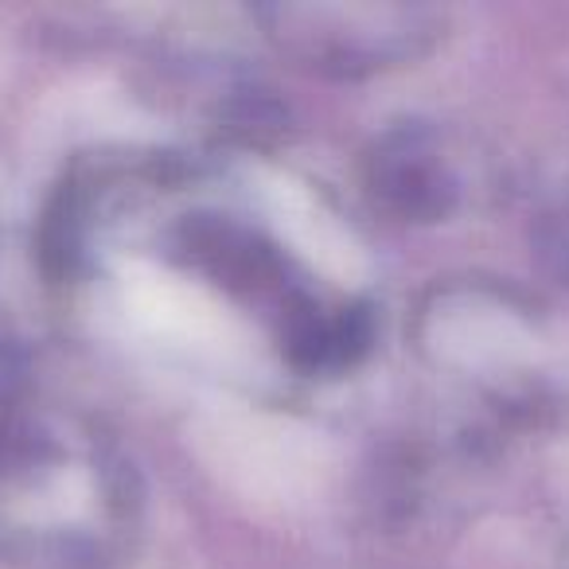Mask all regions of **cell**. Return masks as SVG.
<instances>
[{"mask_svg": "<svg viewBox=\"0 0 569 569\" xmlns=\"http://www.w3.org/2000/svg\"><path fill=\"white\" fill-rule=\"evenodd\" d=\"M211 465L238 491L258 499H301L320 472V452L305 429L258 413H214L199 429Z\"/></svg>", "mask_w": 569, "mask_h": 569, "instance_id": "1", "label": "cell"}, {"mask_svg": "<svg viewBox=\"0 0 569 569\" xmlns=\"http://www.w3.org/2000/svg\"><path fill=\"white\" fill-rule=\"evenodd\" d=\"M126 309L137 325L172 348H188L196 356L234 359L242 351L238 325L196 284L168 277L160 269L133 266L126 273Z\"/></svg>", "mask_w": 569, "mask_h": 569, "instance_id": "2", "label": "cell"}, {"mask_svg": "<svg viewBox=\"0 0 569 569\" xmlns=\"http://www.w3.org/2000/svg\"><path fill=\"white\" fill-rule=\"evenodd\" d=\"M253 191H258L261 211L269 214L277 234L293 246L301 258H309L320 273H328L332 281L343 284L359 281L367 273V258L359 250V242L305 183H297L293 176L281 172H258Z\"/></svg>", "mask_w": 569, "mask_h": 569, "instance_id": "3", "label": "cell"}, {"mask_svg": "<svg viewBox=\"0 0 569 569\" xmlns=\"http://www.w3.org/2000/svg\"><path fill=\"white\" fill-rule=\"evenodd\" d=\"M437 340L449 359L465 367H511L535 351V336L519 317L488 305L449 309L437 325Z\"/></svg>", "mask_w": 569, "mask_h": 569, "instance_id": "4", "label": "cell"}]
</instances>
